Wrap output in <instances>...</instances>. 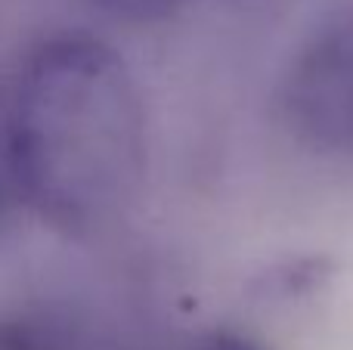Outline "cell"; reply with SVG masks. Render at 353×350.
Returning a JSON list of instances; mask_svg holds the SVG:
<instances>
[{
  "label": "cell",
  "mask_w": 353,
  "mask_h": 350,
  "mask_svg": "<svg viewBox=\"0 0 353 350\" xmlns=\"http://www.w3.org/2000/svg\"><path fill=\"white\" fill-rule=\"evenodd\" d=\"M199 350H263V347L242 332H214L201 341Z\"/></svg>",
  "instance_id": "6"
},
{
  "label": "cell",
  "mask_w": 353,
  "mask_h": 350,
  "mask_svg": "<svg viewBox=\"0 0 353 350\" xmlns=\"http://www.w3.org/2000/svg\"><path fill=\"white\" fill-rule=\"evenodd\" d=\"M16 196L50 227L93 236L137 198L146 174V109L134 72L81 31L31 50L6 112Z\"/></svg>",
  "instance_id": "1"
},
{
  "label": "cell",
  "mask_w": 353,
  "mask_h": 350,
  "mask_svg": "<svg viewBox=\"0 0 353 350\" xmlns=\"http://www.w3.org/2000/svg\"><path fill=\"white\" fill-rule=\"evenodd\" d=\"M93 3L109 16L128 19V22H155V19H165L174 10H180L186 0H93Z\"/></svg>",
  "instance_id": "4"
},
{
  "label": "cell",
  "mask_w": 353,
  "mask_h": 350,
  "mask_svg": "<svg viewBox=\"0 0 353 350\" xmlns=\"http://www.w3.org/2000/svg\"><path fill=\"white\" fill-rule=\"evenodd\" d=\"M0 350H72V341L47 316L0 313Z\"/></svg>",
  "instance_id": "3"
},
{
  "label": "cell",
  "mask_w": 353,
  "mask_h": 350,
  "mask_svg": "<svg viewBox=\"0 0 353 350\" xmlns=\"http://www.w3.org/2000/svg\"><path fill=\"white\" fill-rule=\"evenodd\" d=\"M279 115L304 146L353 152V0L329 12L285 65Z\"/></svg>",
  "instance_id": "2"
},
{
  "label": "cell",
  "mask_w": 353,
  "mask_h": 350,
  "mask_svg": "<svg viewBox=\"0 0 353 350\" xmlns=\"http://www.w3.org/2000/svg\"><path fill=\"white\" fill-rule=\"evenodd\" d=\"M12 196H16V183H12L10 149H6V121H0V227L6 223Z\"/></svg>",
  "instance_id": "5"
}]
</instances>
